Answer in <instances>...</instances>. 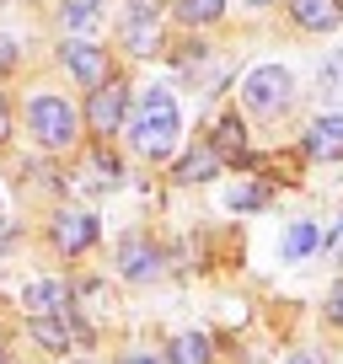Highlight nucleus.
<instances>
[{
    "instance_id": "nucleus-23",
    "label": "nucleus",
    "mask_w": 343,
    "mask_h": 364,
    "mask_svg": "<svg viewBox=\"0 0 343 364\" xmlns=\"http://www.w3.org/2000/svg\"><path fill=\"white\" fill-rule=\"evenodd\" d=\"M290 364H327L317 348H300V353H290Z\"/></svg>"
},
{
    "instance_id": "nucleus-4",
    "label": "nucleus",
    "mask_w": 343,
    "mask_h": 364,
    "mask_svg": "<svg viewBox=\"0 0 343 364\" xmlns=\"http://www.w3.org/2000/svg\"><path fill=\"white\" fill-rule=\"evenodd\" d=\"M124 113H129V86H124V80L107 75L102 86H92V102H86V124H92L97 134H113V129L124 124Z\"/></svg>"
},
{
    "instance_id": "nucleus-8",
    "label": "nucleus",
    "mask_w": 343,
    "mask_h": 364,
    "mask_svg": "<svg viewBox=\"0 0 343 364\" xmlns=\"http://www.w3.org/2000/svg\"><path fill=\"white\" fill-rule=\"evenodd\" d=\"M65 70L92 91V86H102V80H107V54L97 43H80V38H75V43H65Z\"/></svg>"
},
{
    "instance_id": "nucleus-16",
    "label": "nucleus",
    "mask_w": 343,
    "mask_h": 364,
    "mask_svg": "<svg viewBox=\"0 0 343 364\" xmlns=\"http://www.w3.org/2000/svg\"><path fill=\"white\" fill-rule=\"evenodd\" d=\"M59 22H65L70 33H97V27H102V6H97V0H70L65 11H59Z\"/></svg>"
},
{
    "instance_id": "nucleus-25",
    "label": "nucleus",
    "mask_w": 343,
    "mask_h": 364,
    "mask_svg": "<svg viewBox=\"0 0 343 364\" xmlns=\"http://www.w3.org/2000/svg\"><path fill=\"white\" fill-rule=\"evenodd\" d=\"M6 134H11V118H6V97H0V145H6Z\"/></svg>"
},
{
    "instance_id": "nucleus-6",
    "label": "nucleus",
    "mask_w": 343,
    "mask_h": 364,
    "mask_svg": "<svg viewBox=\"0 0 343 364\" xmlns=\"http://www.w3.org/2000/svg\"><path fill=\"white\" fill-rule=\"evenodd\" d=\"M33 338L43 343V348L59 353V348H70L75 338H92V332H86V321L65 306V311H54V316H33Z\"/></svg>"
},
{
    "instance_id": "nucleus-9",
    "label": "nucleus",
    "mask_w": 343,
    "mask_h": 364,
    "mask_svg": "<svg viewBox=\"0 0 343 364\" xmlns=\"http://www.w3.org/2000/svg\"><path fill=\"white\" fill-rule=\"evenodd\" d=\"M209 150H215L220 161H231V166H252V150H247V129H241L236 113H226L215 124V139H209Z\"/></svg>"
},
{
    "instance_id": "nucleus-12",
    "label": "nucleus",
    "mask_w": 343,
    "mask_h": 364,
    "mask_svg": "<svg viewBox=\"0 0 343 364\" xmlns=\"http://www.w3.org/2000/svg\"><path fill=\"white\" fill-rule=\"evenodd\" d=\"M215 171H220V156L209 145H199L194 156H183L177 166H172V177H177V182H209Z\"/></svg>"
},
{
    "instance_id": "nucleus-28",
    "label": "nucleus",
    "mask_w": 343,
    "mask_h": 364,
    "mask_svg": "<svg viewBox=\"0 0 343 364\" xmlns=\"http://www.w3.org/2000/svg\"><path fill=\"white\" fill-rule=\"evenodd\" d=\"M0 364H6V359H0Z\"/></svg>"
},
{
    "instance_id": "nucleus-15",
    "label": "nucleus",
    "mask_w": 343,
    "mask_h": 364,
    "mask_svg": "<svg viewBox=\"0 0 343 364\" xmlns=\"http://www.w3.org/2000/svg\"><path fill=\"white\" fill-rule=\"evenodd\" d=\"M317 241H322V230L311 225V220H295V225L285 230V241H279V252H285V262H295V257H306V252H317Z\"/></svg>"
},
{
    "instance_id": "nucleus-3",
    "label": "nucleus",
    "mask_w": 343,
    "mask_h": 364,
    "mask_svg": "<svg viewBox=\"0 0 343 364\" xmlns=\"http://www.w3.org/2000/svg\"><path fill=\"white\" fill-rule=\"evenodd\" d=\"M27 124H33L38 145H48V150H65L70 139H75V113H70V102L48 97V91H38L33 102H27Z\"/></svg>"
},
{
    "instance_id": "nucleus-17",
    "label": "nucleus",
    "mask_w": 343,
    "mask_h": 364,
    "mask_svg": "<svg viewBox=\"0 0 343 364\" xmlns=\"http://www.w3.org/2000/svg\"><path fill=\"white\" fill-rule=\"evenodd\" d=\"M226 11V0H183V6H172V16L183 27H204V22H220Z\"/></svg>"
},
{
    "instance_id": "nucleus-22",
    "label": "nucleus",
    "mask_w": 343,
    "mask_h": 364,
    "mask_svg": "<svg viewBox=\"0 0 343 364\" xmlns=\"http://www.w3.org/2000/svg\"><path fill=\"white\" fill-rule=\"evenodd\" d=\"M11 70H16V43L0 38V75H11Z\"/></svg>"
},
{
    "instance_id": "nucleus-10",
    "label": "nucleus",
    "mask_w": 343,
    "mask_h": 364,
    "mask_svg": "<svg viewBox=\"0 0 343 364\" xmlns=\"http://www.w3.org/2000/svg\"><path fill=\"white\" fill-rule=\"evenodd\" d=\"M290 16L306 33H332L343 22V0H290Z\"/></svg>"
},
{
    "instance_id": "nucleus-14",
    "label": "nucleus",
    "mask_w": 343,
    "mask_h": 364,
    "mask_svg": "<svg viewBox=\"0 0 343 364\" xmlns=\"http://www.w3.org/2000/svg\"><path fill=\"white\" fill-rule=\"evenodd\" d=\"M65 284H59V279H43V284H33L27 289V311H33V316H54V311H65Z\"/></svg>"
},
{
    "instance_id": "nucleus-21",
    "label": "nucleus",
    "mask_w": 343,
    "mask_h": 364,
    "mask_svg": "<svg viewBox=\"0 0 343 364\" xmlns=\"http://www.w3.org/2000/svg\"><path fill=\"white\" fill-rule=\"evenodd\" d=\"M161 6H167V0H129V16H124V22H139V16H161Z\"/></svg>"
},
{
    "instance_id": "nucleus-27",
    "label": "nucleus",
    "mask_w": 343,
    "mask_h": 364,
    "mask_svg": "<svg viewBox=\"0 0 343 364\" xmlns=\"http://www.w3.org/2000/svg\"><path fill=\"white\" fill-rule=\"evenodd\" d=\"M247 6H268V0H247Z\"/></svg>"
},
{
    "instance_id": "nucleus-18",
    "label": "nucleus",
    "mask_w": 343,
    "mask_h": 364,
    "mask_svg": "<svg viewBox=\"0 0 343 364\" xmlns=\"http://www.w3.org/2000/svg\"><path fill=\"white\" fill-rule=\"evenodd\" d=\"M317 97H343V48L322 59V70H317Z\"/></svg>"
},
{
    "instance_id": "nucleus-13",
    "label": "nucleus",
    "mask_w": 343,
    "mask_h": 364,
    "mask_svg": "<svg viewBox=\"0 0 343 364\" xmlns=\"http://www.w3.org/2000/svg\"><path fill=\"white\" fill-rule=\"evenodd\" d=\"M124 43L134 48V54H161V22L156 16H139V22H124Z\"/></svg>"
},
{
    "instance_id": "nucleus-26",
    "label": "nucleus",
    "mask_w": 343,
    "mask_h": 364,
    "mask_svg": "<svg viewBox=\"0 0 343 364\" xmlns=\"http://www.w3.org/2000/svg\"><path fill=\"white\" fill-rule=\"evenodd\" d=\"M124 364H150V359H124Z\"/></svg>"
},
{
    "instance_id": "nucleus-19",
    "label": "nucleus",
    "mask_w": 343,
    "mask_h": 364,
    "mask_svg": "<svg viewBox=\"0 0 343 364\" xmlns=\"http://www.w3.org/2000/svg\"><path fill=\"white\" fill-rule=\"evenodd\" d=\"M172 364H209V338L188 332V338L172 343Z\"/></svg>"
},
{
    "instance_id": "nucleus-24",
    "label": "nucleus",
    "mask_w": 343,
    "mask_h": 364,
    "mask_svg": "<svg viewBox=\"0 0 343 364\" xmlns=\"http://www.w3.org/2000/svg\"><path fill=\"white\" fill-rule=\"evenodd\" d=\"M327 311H332V321H338V327H343V284L332 289V306H327Z\"/></svg>"
},
{
    "instance_id": "nucleus-20",
    "label": "nucleus",
    "mask_w": 343,
    "mask_h": 364,
    "mask_svg": "<svg viewBox=\"0 0 343 364\" xmlns=\"http://www.w3.org/2000/svg\"><path fill=\"white\" fill-rule=\"evenodd\" d=\"M263 204H268L263 188H236V193H231V209H263Z\"/></svg>"
},
{
    "instance_id": "nucleus-2",
    "label": "nucleus",
    "mask_w": 343,
    "mask_h": 364,
    "mask_svg": "<svg viewBox=\"0 0 343 364\" xmlns=\"http://www.w3.org/2000/svg\"><path fill=\"white\" fill-rule=\"evenodd\" d=\"M241 102H247V113H258V118H279L290 102H295V75H290L285 65H258L247 80H241Z\"/></svg>"
},
{
    "instance_id": "nucleus-1",
    "label": "nucleus",
    "mask_w": 343,
    "mask_h": 364,
    "mask_svg": "<svg viewBox=\"0 0 343 364\" xmlns=\"http://www.w3.org/2000/svg\"><path fill=\"white\" fill-rule=\"evenodd\" d=\"M177 129H183V118H177V102H172V91H161V86L139 91L134 124H129V145H134L145 161H167V156H172V145H177Z\"/></svg>"
},
{
    "instance_id": "nucleus-7",
    "label": "nucleus",
    "mask_w": 343,
    "mask_h": 364,
    "mask_svg": "<svg viewBox=\"0 0 343 364\" xmlns=\"http://www.w3.org/2000/svg\"><path fill=\"white\" fill-rule=\"evenodd\" d=\"M97 241V220L80 215V209H65V215L54 220V247L65 252V257H80V252H92Z\"/></svg>"
},
{
    "instance_id": "nucleus-5",
    "label": "nucleus",
    "mask_w": 343,
    "mask_h": 364,
    "mask_svg": "<svg viewBox=\"0 0 343 364\" xmlns=\"http://www.w3.org/2000/svg\"><path fill=\"white\" fill-rule=\"evenodd\" d=\"M161 268H167V252H161L156 241L129 236L124 247H118V273H124V279H134V284H150V279H161Z\"/></svg>"
},
{
    "instance_id": "nucleus-11",
    "label": "nucleus",
    "mask_w": 343,
    "mask_h": 364,
    "mask_svg": "<svg viewBox=\"0 0 343 364\" xmlns=\"http://www.w3.org/2000/svg\"><path fill=\"white\" fill-rule=\"evenodd\" d=\"M306 156L311 161H343V118H317V124H311Z\"/></svg>"
}]
</instances>
